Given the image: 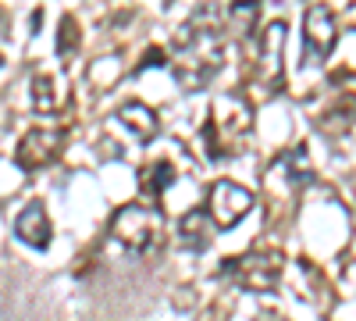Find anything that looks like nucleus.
<instances>
[{"instance_id":"obj_1","label":"nucleus","mask_w":356,"mask_h":321,"mask_svg":"<svg viewBox=\"0 0 356 321\" xmlns=\"http://www.w3.org/2000/svg\"><path fill=\"white\" fill-rule=\"evenodd\" d=\"M228 8L207 4L193 11V18L178 29L171 43V72L182 90H203L221 68H225V50H228Z\"/></svg>"},{"instance_id":"obj_2","label":"nucleus","mask_w":356,"mask_h":321,"mask_svg":"<svg viewBox=\"0 0 356 321\" xmlns=\"http://www.w3.org/2000/svg\"><path fill=\"white\" fill-rule=\"evenodd\" d=\"M200 136H203V150L211 161L243 154L253 136V107L239 93H221L211 104V114H207Z\"/></svg>"},{"instance_id":"obj_3","label":"nucleus","mask_w":356,"mask_h":321,"mask_svg":"<svg viewBox=\"0 0 356 321\" xmlns=\"http://www.w3.org/2000/svg\"><path fill=\"white\" fill-rule=\"evenodd\" d=\"M282 265L285 257L278 250H253L246 257H232L221 265V275L232 279L246 293H275L282 282Z\"/></svg>"},{"instance_id":"obj_4","label":"nucleus","mask_w":356,"mask_h":321,"mask_svg":"<svg viewBox=\"0 0 356 321\" xmlns=\"http://www.w3.org/2000/svg\"><path fill=\"white\" fill-rule=\"evenodd\" d=\"M157 232H161V211L154 203H125L111 218V236L129 253H146L157 243Z\"/></svg>"},{"instance_id":"obj_5","label":"nucleus","mask_w":356,"mask_h":321,"mask_svg":"<svg viewBox=\"0 0 356 321\" xmlns=\"http://www.w3.org/2000/svg\"><path fill=\"white\" fill-rule=\"evenodd\" d=\"M339 43V22L328 4H314L303 15V65L321 68Z\"/></svg>"},{"instance_id":"obj_6","label":"nucleus","mask_w":356,"mask_h":321,"mask_svg":"<svg viewBox=\"0 0 356 321\" xmlns=\"http://www.w3.org/2000/svg\"><path fill=\"white\" fill-rule=\"evenodd\" d=\"M68 143V132L65 129H29L18 147H15V164L22 171H36V168H47L61 157Z\"/></svg>"},{"instance_id":"obj_7","label":"nucleus","mask_w":356,"mask_h":321,"mask_svg":"<svg viewBox=\"0 0 356 321\" xmlns=\"http://www.w3.org/2000/svg\"><path fill=\"white\" fill-rule=\"evenodd\" d=\"M250 211H253V193L246 186L232 182V179H221L211 186V208H207V214H211V221L218 228L239 225Z\"/></svg>"},{"instance_id":"obj_8","label":"nucleus","mask_w":356,"mask_h":321,"mask_svg":"<svg viewBox=\"0 0 356 321\" xmlns=\"http://www.w3.org/2000/svg\"><path fill=\"white\" fill-rule=\"evenodd\" d=\"M15 236H18L25 246H33V250H47V246H50L54 228H50V218H47L43 200H29V208H25V211L18 214V221H15Z\"/></svg>"},{"instance_id":"obj_9","label":"nucleus","mask_w":356,"mask_h":321,"mask_svg":"<svg viewBox=\"0 0 356 321\" xmlns=\"http://www.w3.org/2000/svg\"><path fill=\"white\" fill-rule=\"evenodd\" d=\"M332 90H335L332 93V104L321 107L317 125H321V132L339 136V132H346L356 122V90H339V82H332Z\"/></svg>"},{"instance_id":"obj_10","label":"nucleus","mask_w":356,"mask_h":321,"mask_svg":"<svg viewBox=\"0 0 356 321\" xmlns=\"http://www.w3.org/2000/svg\"><path fill=\"white\" fill-rule=\"evenodd\" d=\"M211 240H214V221L203 208H193L189 214H182V221H178V243L186 250H207Z\"/></svg>"},{"instance_id":"obj_11","label":"nucleus","mask_w":356,"mask_h":321,"mask_svg":"<svg viewBox=\"0 0 356 321\" xmlns=\"http://www.w3.org/2000/svg\"><path fill=\"white\" fill-rule=\"evenodd\" d=\"M118 122H122L139 143H150L157 132H161V125H157V114L146 107V104H122V111H118Z\"/></svg>"},{"instance_id":"obj_12","label":"nucleus","mask_w":356,"mask_h":321,"mask_svg":"<svg viewBox=\"0 0 356 321\" xmlns=\"http://www.w3.org/2000/svg\"><path fill=\"white\" fill-rule=\"evenodd\" d=\"M168 186H175V164L171 161H157L146 171H139V189H143V196L150 203H157Z\"/></svg>"},{"instance_id":"obj_13","label":"nucleus","mask_w":356,"mask_h":321,"mask_svg":"<svg viewBox=\"0 0 356 321\" xmlns=\"http://www.w3.org/2000/svg\"><path fill=\"white\" fill-rule=\"evenodd\" d=\"M282 171L289 175L292 186H303V182L314 179V161H310V154H307L303 143H300V147H292V150L282 157Z\"/></svg>"},{"instance_id":"obj_14","label":"nucleus","mask_w":356,"mask_h":321,"mask_svg":"<svg viewBox=\"0 0 356 321\" xmlns=\"http://www.w3.org/2000/svg\"><path fill=\"white\" fill-rule=\"evenodd\" d=\"M29 97H33V107H36L40 114L57 111V90H54V79H50V75H36V79H33V90H29Z\"/></svg>"},{"instance_id":"obj_15","label":"nucleus","mask_w":356,"mask_h":321,"mask_svg":"<svg viewBox=\"0 0 356 321\" xmlns=\"http://www.w3.org/2000/svg\"><path fill=\"white\" fill-rule=\"evenodd\" d=\"M79 43V33H75V18L65 15L61 18V36H57V54H72Z\"/></svg>"},{"instance_id":"obj_16","label":"nucleus","mask_w":356,"mask_h":321,"mask_svg":"<svg viewBox=\"0 0 356 321\" xmlns=\"http://www.w3.org/2000/svg\"><path fill=\"white\" fill-rule=\"evenodd\" d=\"M164 57H168V54H164L161 47H154V50H150V54H146V57H143V61L136 65V75H143L146 68H157V65H164Z\"/></svg>"},{"instance_id":"obj_17","label":"nucleus","mask_w":356,"mask_h":321,"mask_svg":"<svg viewBox=\"0 0 356 321\" xmlns=\"http://www.w3.org/2000/svg\"><path fill=\"white\" fill-rule=\"evenodd\" d=\"M0 68H4V54H0Z\"/></svg>"}]
</instances>
